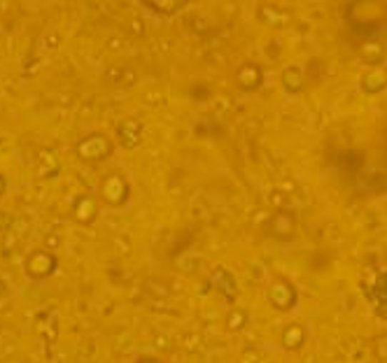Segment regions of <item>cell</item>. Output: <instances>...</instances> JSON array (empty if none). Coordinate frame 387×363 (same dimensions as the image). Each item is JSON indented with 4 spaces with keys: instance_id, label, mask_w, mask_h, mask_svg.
<instances>
[{
    "instance_id": "1",
    "label": "cell",
    "mask_w": 387,
    "mask_h": 363,
    "mask_svg": "<svg viewBox=\"0 0 387 363\" xmlns=\"http://www.w3.org/2000/svg\"><path fill=\"white\" fill-rule=\"evenodd\" d=\"M368 300H371L373 312L387 322V270L376 277V282L368 289Z\"/></svg>"
},
{
    "instance_id": "2",
    "label": "cell",
    "mask_w": 387,
    "mask_h": 363,
    "mask_svg": "<svg viewBox=\"0 0 387 363\" xmlns=\"http://www.w3.org/2000/svg\"><path fill=\"white\" fill-rule=\"evenodd\" d=\"M268 298L276 305V310H292V305L296 303V289L287 280H280L271 287Z\"/></svg>"
},
{
    "instance_id": "3",
    "label": "cell",
    "mask_w": 387,
    "mask_h": 363,
    "mask_svg": "<svg viewBox=\"0 0 387 363\" xmlns=\"http://www.w3.org/2000/svg\"><path fill=\"white\" fill-rule=\"evenodd\" d=\"M263 82V73L257 63H245L238 70V84L245 88V91H257Z\"/></svg>"
},
{
    "instance_id": "4",
    "label": "cell",
    "mask_w": 387,
    "mask_h": 363,
    "mask_svg": "<svg viewBox=\"0 0 387 363\" xmlns=\"http://www.w3.org/2000/svg\"><path fill=\"white\" fill-rule=\"evenodd\" d=\"M210 282L222 291V294L228 298V300H233L236 298V282H233V277L228 275V272L224 270V268H217L213 275H210Z\"/></svg>"
},
{
    "instance_id": "5",
    "label": "cell",
    "mask_w": 387,
    "mask_h": 363,
    "mask_svg": "<svg viewBox=\"0 0 387 363\" xmlns=\"http://www.w3.org/2000/svg\"><path fill=\"white\" fill-rule=\"evenodd\" d=\"M303 340H306V331L301 329L298 324H294V326H289V329L285 331V335H283V342H285V347H289V349H296V347H301L303 344Z\"/></svg>"
},
{
    "instance_id": "6",
    "label": "cell",
    "mask_w": 387,
    "mask_h": 363,
    "mask_svg": "<svg viewBox=\"0 0 387 363\" xmlns=\"http://www.w3.org/2000/svg\"><path fill=\"white\" fill-rule=\"evenodd\" d=\"M283 82H285V88H287V91L296 93L298 88H301V84H303L301 68H289V70H285V77H283Z\"/></svg>"
},
{
    "instance_id": "7",
    "label": "cell",
    "mask_w": 387,
    "mask_h": 363,
    "mask_svg": "<svg viewBox=\"0 0 387 363\" xmlns=\"http://www.w3.org/2000/svg\"><path fill=\"white\" fill-rule=\"evenodd\" d=\"M138 363H164L159 359H143V361H138Z\"/></svg>"
}]
</instances>
